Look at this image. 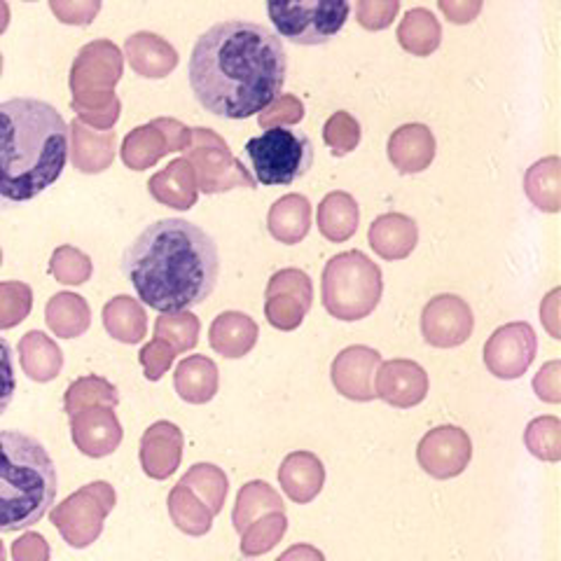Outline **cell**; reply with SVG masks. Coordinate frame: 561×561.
Wrapping results in <instances>:
<instances>
[{
	"label": "cell",
	"instance_id": "6da1fadb",
	"mask_svg": "<svg viewBox=\"0 0 561 561\" xmlns=\"http://www.w3.org/2000/svg\"><path fill=\"white\" fill-rule=\"evenodd\" d=\"M288 51L262 24L230 20L206 28L192 47L187 80L202 108L225 119L260 115L280 96Z\"/></svg>",
	"mask_w": 561,
	"mask_h": 561
},
{
	"label": "cell",
	"instance_id": "7a4b0ae2",
	"mask_svg": "<svg viewBox=\"0 0 561 561\" xmlns=\"http://www.w3.org/2000/svg\"><path fill=\"white\" fill-rule=\"evenodd\" d=\"M122 274L140 302L160 313H181L206 302L216 290L218 243L185 218L157 220L122 253Z\"/></svg>",
	"mask_w": 561,
	"mask_h": 561
},
{
	"label": "cell",
	"instance_id": "3957f363",
	"mask_svg": "<svg viewBox=\"0 0 561 561\" xmlns=\"http://www.w3.org/2000/svg\"><path fill=\"white\" fill-rule=\"evenodd\" d=\"M68 162V125L55 105L16 96L0 103V208L41 197Z\"/></svg>",
	"mask_w": 561,
	"mask_h": 561
},
{
	"label": "cell",
	"instance_id": "277c9868",
	"mask_svg": "<svg viewBox=\"0 0 561 561\" xmlns=\"http://www.w3.org/2000/svg\"><path fill=\"white\" fill-rule=\"evenodd\" d=\"M57 491V466L45 445L22 431H0V534L38 524Z\"/></svg>",
	"mask_w": 561,
	"mask_h": 561
},
{
	"label": "cell",
	"instance_id": "5b68a950",
	"mask_svg": "<svg viewBox=\"0 0 561 561\" xmlns=\"http://www.w3.org/2000/svg\"><path fill=\"white\" fill-rule=\"evenodd\" d=\"M122 78V55L108 41H96L80 49L73 70H70V90H73V111L82 125L94 129H113L119 117V99L115 84Z\"/></svg>",
	"mask_w": 561,
	"mask_h": 561
},
{
	"label": "cell",
	"instance_id": "8992f818",
	"mask_svg": "<svg viewBox=\"0 0 561 561\" xmlns=\"http://www.w3.org/2000/svg\"><path fill=\"white\" fill-rule=\"evenodd\" d=\"M381 293V270L360 251L340 253L323 270L321 300L337 321L367 319L379 307Z\"/></svg>",
	"mask_w": 561,
	"mask_h": 561
},
{
	"label": "cell",
	"instance_id": "52a82bcc",
	"mask_svg": "<svg viewBox=\"0 0 561 561\" xmlns=\"http://www.w3.org/2000/svg\"><path fill=\"white\" fill-rule=\"evenodd\" d=\"M243 152L253 169L255 183L267 187L290 185L313 167L311 138L293 127L267 129L262 136L251 138Z\"/></svg>",
	"mask_w": 561,
	"mask_h": 561
},
{
	"label": "cell",
	"instance_id": "ba28073f",
	"mask_svg": "<svg viewBox=\"0 0 561 561\" xmlns=\"http://www.w3.org/2000/svg\"><path fill=\"white\" fill-rule=\"evenodd\" d=\"M278 38L297 47L328 45L348 22L351 0H267Z\"/></svg>",
	"mask_w": 561,
	"mask_h": 561
},
{
	"label": "cell",
	"instance_id": "9c48e42d",
	"mask_svg": "<svg viewBox=\"0 0 561 561\" xmlns=\"http://www.w3.org/2000/svg\"><path fill=\"white\" fill-rule=\"evenodd\" d=\"M185 150V160L195 169L197 187L206 197H216L237 187H257L253 173L237 160L230 146L214 129H192L190 146Z\"/></svg>",
	"mask_w": 561,
	"mask_h": 561
},
{
	"label": "cell",
	"instance_id": "30bf717a",
	"mask_svg": "<svg viewBox=\"0 0 561 561\" xmlns=\"http://www.w3.org/2000/svg\"><path fill=\"white\" fill-rule=\"evenodd\" d=\"M313 302V284L302 270L276 272L265 290V316L272 328L293 332L302 325Z\"/></svg>",
	"mask_w": 561,
	"mask_h": 561
},
{
	"label": "cell",
	"instance_id": "8fae6325",
	"mask_svg": "<svg viewBox=\"0 0 561 561\" xmlns=\"http://www.w3.org/2000/svg\"><path fill=\"white\" fill-rule=\"evenodd\" d=\"M536 351L538 337L529 323H507L486 340L484 365L494 377L513 381L529 370L536 358Z\"/></svg>",
	"mask_w": 561,
	"mask_h": 561
},
{
	"label": "cell",
	"instance_id": "7c38bea8",
	"mask_svg": "<svg viewBox=\"0 0 561 561\" xmlns=\"http://www.w3.org/2000/svg\"><path fill=\"white\" fill-rule=\"evenodd\" d=\"M416 459L431 478L451 480L468 468L472 459V443L459 426H437L421 437Z\"/></svg>",
	"mask_w": 561,
	"mask_h": 561
},
{
	"label": "cell",
	"instance_id": "4fadbf2b",
	"mask_svg": "<svg viewBox=\"0 0 561 561\" xmlns=\"http://www.w3.org/2000/svg\"><path fill=\"white\" fill-rule=\"evenodd\" d=\"M476 328L470 305L459 295H437L421 313V332L435 348L461 346Z\"/></svg>",
	"mask_w": 561,
	"mask_h": 561
},
{
	"label": "cell",
	"instance_id": "5bb4252c",
	"mask_svg": "<svg viewBox=\"0 0 561 561\" xmlns=\"http://www.w3.org/2000/svg\"><path fill=\"white\" fill-rule=\"evenodd\" d=\"M381 365L379 351L370 346H346L340 351L337 358L332 360L330 377L337 393L356 402H370L377 398L375 393V375Z\"/></svg>",
	"mask_w": 561,
	"mask_h": 561
},
{
	"label": "cell",
	"instance_id": "9a60e30c",
	"mask_svg": "<svg viewBox=\"0 0 561 561\" xmlns=\"http://www.w3.org/2000/svg\"><path fill=\"white\" fill-rule=\"evenodd\" d=\"M375 393L386 405L410 410L428 396V375L419 363L408 358L381 363L375 379Z\"/></svg>",
	"mask_w": 561,
	"mask_h": 561
},
{
	"label": "cell",
	"instance_id": "2e32d148",
	"mask_svg": "<svg viewBox=\"0 0 561 561\" xmlns=\"http://www.w3.org/2000/svg\"><path fill=\"white\" fill-rule=\"evenodd\" d=\"M435 150L437 144L431 127L419 125V122L398 127L389 138V146H386L389 162L396 167V171L405 175L426 171L435 160Z\"/></svg>",
	"mask_w": 561,
	"mask_h": 561
},
{
	"label": "cell",
	"instance_id": "e0dca14e",
	"mask_svg": "<svg viewBox=\"0 0 561 561\" xmlns=\"http://www.w3.org/2000/svg\"><path fill=\"white\" fill-rule=\"evenodd\" d=\"M280 489L295 503H311L325 484V468L319 456L311 451H293L278 468Z\"/></svg>",
	"mask_w": 561,
	"mask_h": 561
},
{
	"label": "cell",
	"instance_id": "ac0fdd59",
	"mask_svg": "<svg viewBox=\"0 0 561 561\" xmlns=\"http://www.w3.org/2000/svg\"><path fill=\"white\" fill-rule=\"evenodd\" d=\"M373 251L383 260H405L414 253L419 243V227L410 216L383 214L375 218L367 232Z\"/></svg>",
	"mask_w": 561,
	"mask_h": 561
},
{
	"label": "cell",
	"instance_id": "d6986e66",
	"mask_svg": "<svg viewBox=\"0 0 561 561\" xmlns=\"http://www.w3.org/2000/svg\"><path fill=\"white\" fill-rule=\"evenodd\" d=\"M257 323L249 313L225 311L210 323L208 342L210 348L222 358H243L245 354H251L253 346L257 344Z\"/></svg>",
	"mask_w": 561,
	"mask_h": 561
},
{
	"label": "cell",
	"instance_id": "ffe728a7",
	"mask_svg": "<svg viewBox=\"0 0 561 561\" xmlns=\"http://www.w3.org/2000/svg\"><path fill=\"white\" fill-rule=\"evenodd\" d=\"M148 190H150V197L175 210H187L199 199L195 169H192V164L185 160V157L173 160L164 171L154 173L148 183Z\"/></svg>",
	"mask_w": 561,
	"mask_h": 561
},
{
	"label": "cell",
	"instance_id": "44dd1931",
	"mask_svg": "<svg viewBox=\"0 0 561 561\" xmlns=\"http://www.w3.org/2000/svg\"><path fill=\"white\" fill-rule=\"evenodd\" d=\"M127 59L138 76L144 78H167L179 66V51L154 33H136L125 43Z\"/></svg>",
	"mask_w": 561,
	"mask_h": 561
},
{
	"label": "cell",
	"instance_id": "7402d4cb",
	"mask_svg": "<svg viewBox=\"0 0 561 561\" xmlns=\"http://www.w3.org/2000/svg\"><path fill=\"white\" fill-rule=\"evenodd\" d=\"M316 222H319V232L328 241L344 243L358 232L360 208L348 192H342V190L330 192V195H325L319 204Z\"/></svg>",
	"mask_w": 561,
	"mask_h": 561
},
{
	"label": "cell",
	"instance_id": "603a6c76",
	"mask_svg": "<svg viewBox=\"0 0 561 561\" xmlns=\"http://www.w3.org/2000/svg\"><path fill=\"white\" fill-rule=\"evenodd\" d=\"M270 234L286 243H300L311 230V204L305 195H286L272 204L267 214Z\"/></svg>",
	"mask_w": 561,
	"mask_h": 561
},
{
	"label": "cell",
	"instance_id": "cb8c5ba5",
	"mask_svg": "<svg viewBox=\"0 0 561 561\" xmlns=\"http://www.w3.org/2000/svg\"><path fill=\"white\" fill-rule=\"evenodd\" d=\"M218 386V365L206 356H190L175 370V391L190 405H204V402L214 400Z\"/></svg>",
	"mask_w": 561,
	"mask_h": 561
},
{
	"label": "cell",
	"instance_id": "d4e9b609",
	"mask_svg": "<svg viewBox=\"0 0 561 561\" xmlns=\"http://www.w3.org/2000/svg\"><path fill=\"white\" fill-rule=\"evenodd\" d=\"M181 449H183V435L179 426L167 424V421L152 426L144 440V463H146L148 476H154V478L171 476V472L181 463Z\"/></svg>",
	"mask_w": 561,
	"mask_h": 561
},
{
	"label": "cell",
	"instance_id": "484cf974",
	"mask_svg": "<svg viewBox=\"0 0 561 561\" xmlns=\"http://www.w3.org/2000/svg\"><path fill=\"white\" fill-rule=\"evenodd\" d=\"M524 195L542 210V214H559L561 210V167L559 157H546L524 173Z\"/></svg>",
	"mask_w": 561,
	"mask_h": 561
},
{
	"label": "cell",
	"instance_id": "4316f807",
	"mask_svg": "<svg viewBox=\"0 0 561 561\" xmlns=\"http://www.w3.org/2000/svg\"><path fill=\"white\" fill-rule=\"evenodd\" d=\"M398 43L412 57H431L443 43V26L426 8L410 10L398 26Z\"/></svg>",
	"mask_w": 561,
	"mask_h": 561
},
{
	"label": "cell",
	"instance_id": "83f0119b",
	"mask_svg": "<svg viewBox=\"0 0 561 561\" xmlns=\"http://www.w3.org/2000/svg\"><path fill=\"white\" fill-rule=\"evenodd\" d=\"M73 167L84 173H101L115 160V131L96 134L87 129L82 122H73Z\"/></svg>",
	"mask_w": 561,
	"mask_h": 561
},
{
	"label": "cell",
	"instance_id": "f1b7e54d",
	"mask_svg": "<svg viewBox=\"0 0 561 561\" xmlns=\"http://www.w3.org/2000/svg\"><path fill=\"white\" fill-rule=\"evenodd\" d=\"M270 513H286V505L280 501L278 491L274 486H270L262 480H253L239 489L234 513H232V524L239 534L249 529L255 519L265 517Z\"/></svg>",
	"mask_w": 561,
	"mask_h": 561
},
{
	"label": "cell",
	"instance_id": "f546056e",
	"mask_svg": "<svg viewBox=\"0 0 561 561\" xmlns=\"http://www.w3.org/2000/svg\"><path fill=\"white\" fill-rule=\"evenodd\" d=\"M164 154H169L167 138L154 122L129 131L125 144H122V160H125V164L134 171H144L157 164Z\"/></svg>",
	"mask_w": 561,
	"mask_h": 561
},
{
	"label": "cell",
	"instance_id": "4dcf8cb0",
	"mask_svg": "<svg viewBox=\"0 0 561 561\" xmlns=\"http://www.w3.org/2000/svg\"><path fill=\"white\" fill-rule=\"evenodd\" d=\"M105 328L122 342H138L146 335V311L131 297H115L103 311Z\"/></svg>",
	"mask_w": 561,
	"mask_h": 561
},
{
	"label": "cell",
	"instance_id": "1f68e13d",
	"mask_svg": "<svg viewBox=\"0 0 561 561\" xmlns=\"http://www.w3.org/2000/svg\"><path fill=\"white\" fill-rule=\"evenodd\" d=\"M181 484L187 486L192 494H199L202 503L210 513H214V517L222 511L225 499H227V486H230L225 470L214 463L192 466Z\"/></svg>",
	"mask_w": 561,
	"mask_h": 561
},
{
	"label": "cell",
	"instance_id": "d6a6232c",
	"mask_svg": "<svg viewBox=\"0 0 561 561\" xmlns=\"http://www.w3.org/2000/svg\"><path fill=\"white\" fill-rule=\"evenodd\" d=\"M169 511L173 515V522L179 524V529L190 536H204L214 526V513L202 501H197L195 494L183 484L173 489Z\"/></svg>",
	"mask_w": 561,
	"mask_h": 561
},
{
	"label": "cell",
	"instance_id": "836d02e7",
	"mask_svg": "<svg viewBox=\"0 0 561 561\" xmlns=\"http://www.w3.org/2000/svg\"><path fill=\"white\" fill-rule=\"evenodd\" d=\"M288 529V517L286 513H270L265 517L255 519L249 529H245L241 536V552L245 557H260L274 550L280 538L286 536Z\"/></svg>",
	"mask_w": 561,
	"mask_h": 561
},
{
	"label": "cell",
	"instance_id": "e575fe53",
	"mask_svg": "<svg viewBox=\"0 0 561 561\" xmlns=\"http://www.w3.org/2000/svg\"><path fill=\"white\" fill-rule=\"evenodd\" d=\"M47 321L61 337H76L87 330L90 311H87L82 297L61 293L57 297H51V302L47 307Z\"/></svg>",
	"mask_w": 561,
	"mask_h": 561
},
{
	"label": "cell",
	"instance_id": "d590c367",
	"mask_svg": "<svg viewBox=\"0 0 561 561\" xmlns=\"http://www.w3.org/2000/svg\"><path fill=\"white\" fill-rule=\"evenodd\" d=\"M199 319L192 311L162 313L157 319V340L167 342L175 354L195 348L199 342Z\"/></svg>",
	"mask_w": 561,
	"mask_h": 561
},
{
	"label": "cell",
	"instance_id": "8d00e7d4",
	"mask_svg": "<svg viewBox=\"0 0 561 561\" xmlns=\"http://www.w3.org/2000/svg\"><path fill=\"white\" fill-rule=\"evenodd\" d=\"M524 445L536 459L557 463L561 459V421L557 416H538L524 431Z\"/></svg>",
	"mask_w": 561,
	"mask_h": 561
},
{
	"label": "cell",
	"instance_id": "74e56055",
	"mask_svg": "<svg viewBox=\"0 0 561 561\" xmlns=\"http://www.w3.org/2000/svg\"><path fill=\"white\" fill-rule=\"evenodd\" d=\"M360 122L346 111H337L335 115H330L323 127L325 146L335 157H346L348 152H354L360 144Z\"/></svg>",
	"mask_w": 561,
	"mask_h": 561
},
{
	"label": "cell",
	"instance_id": "f35d334b",
	"mask_svg": "<svg viewBox=\"0 0 561 561\" xmlns=\"http://www.w3.org/2000/svg\"><path fill=\"white\" fill-rule=\"evenodd\" d=\"M49 270L61 284H84L92 276V260L73 245H61L51 255Z\"/></svg>",
	"mask_w": 561,
	"mask_h": 561
},
{
	"label": "cell",
	"instance_id": "ab89813d",
	"mask_svg": "<svg viewBox=\"0 0 561 561\" xmlns=\"http://www.w3.org/2000/svg\"><path fill=\"white\" fill-rule=\"evenodd\" d=\"M302 117H305V103L295 94H280L257 115V125L260 129L293 127L297 122H302Z\"/></svg>",
	"mask_w": 561,
	"mask_h": 561
},
{
	"label": "cell",
	"instance_id": "60d3db41",
	"mask_svg": "<svg viewBox=\"0 0 561 561\" xmlns=\"http://www.w3.org/2000/svg\"><path fill=\"white\" fill-rule=\"evenodd\" d=\"M400 12V0H358L356 22L365 31L389 28Z\"/></svg>",
	"mask_w": 561,
	"mask_h": 561
},
{
	"label": "cell",
	"instance_id": "b9f144b4",
	"mask_svg": "<svg viewBox=\"0 0 561 561\" xmlns=\"http://www.w3.org/2000/svg\"><path fill=\"white\" fill-rule=\"evenodd\" d=\"M55 16L70 26H87L96 20L101 0H49Z\"/></svg>",
	"mask_w": 561,
	"mask_h": 561
},
{
	"label": "cell",
	"instance_id": "7bdbcfd3",
	"mask_svg": "<svg viewBox=\"0 0 561 561\" xmlns=\"http://www.w3.org/2000/svg\"><path fill=\"white\" fill-rule=\"evenodd\" d=\"M16 393V375H14V354L5 337H0V416L10 408Z\"/></svg>",
	"mask_w": 561,
	"mask_h": 561
},
{
	"label": "cell",
	"instance_id": "ee69618b",
	"mask_svg": "<svg viewBox=\"0 0 561 561\" xmlns=\"http://www.w3.org/2000/svg\"><path fill=\"white\" fill-rule=\"evenodd\" d=\"M534 391L540 400L552 402H561V363L559 360H550L540 367V373L534 379Z\"/></svg>",
	"mask_w": 561,
	"mask_h": 561
},
{
	"label": "cell",
	"instance_id": "f6af8a7d",
	"mask_svg": "<svg viewBox=\"0 0 561 561\" xmlns=\"http://www.w3.org/2000/svg\"><path fill=\"white\" fill-rule=\"evenodd\" d=\"M173 356H175V351L162 340H154L150 346H146L144 351H140V360H144V365H146V377L160 379L169 370V365L173 363Z\"/></svg>",
	"mask_w": 561,
	"mask_h": 561
},
{
	"label": "cell",
	"instance_id": "bcb514c9",
	"mask_svg": "<svg viewBox=\"0 0 561 561\" xmlns=\"http://www.w3.org/2000/svg\"><path fill=\"white\" fill-rule=\"evenodd\" d=\"M437 5H440L445 20L449 24L466 26V24L478 20L484 0H437Z\"/></svg>",
	"mask_w": 561,
	"mask_h": 561
},
{
	"label": "cell",
	"instance_id": "7dc6e473",
	"mask_svg": "<svg viewBox=\"0 0 561 561\" xmlns=\"http://www.w3.org/2000/svg\"><path fill=\"white\" fill-rule=\"evenodd\" d=\"M152 122L162 129V134L167 138L169 152H181V150H185L190 146L192 129H187L183 122L173 119V117H160V119H152Z\"/></svg>",
	"mask_w": 561,
	"mask_h": 561
},
{
	"label": "cell",
	"instance_id": "c3c4849f",
	"mask_svg": "<svg viewBox=\"0 0 561 561\" xmlns=\"http://www.w3.org/2000/svg\"><path fill=\"white\" fill-rule=\"evenodd\" d=\"M540 321H542V325L548 328V332L550 335L554 337V340H559V288H554L546 300H542V305H540Z\"/></svg>",
	"mask_w": 561,
	"mask_h": 561
},
{
	"label": "cell",
	"instance_id": "681fc988",
	"mask_svg": "<svg viewBox=\"0 0 561 561\" xmlns=\"http://www.w3.org/2000/svg\"><path fill=\"white\" fill-rule=\"evenodd\" d=\"M276 561H325V554L319 548L300 542V546L288 548Z\"/></svg>",
	"mask_w": 561,
	"mask_h": 561
}]
</instances>
